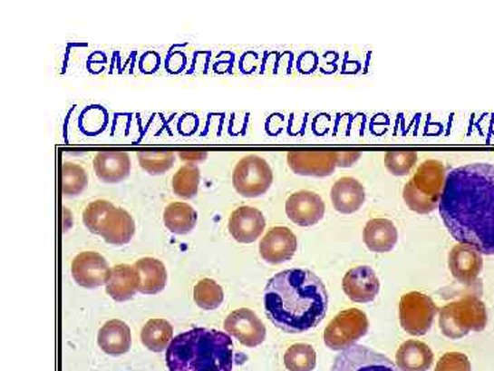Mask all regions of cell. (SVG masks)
I'll return each instance as SVG.
<instances>
[{
  "label": "cell",
  "instance_id": "obj_1",
  "mask_svg": "<svg viewBox=\"0 0 494 371\" xmlns=\"http://www.w3.org/2000/svg\"><path fill=\"white\" fill-rule=\"evenodd\" d=\"M440 215L459 244L494 255V165H463L447 175Z\"/></svg>",
  "mask_w": 494,
  "mask_h": 371
},
{
  "label": "cell",
  "instance_id": "obj_2",
  "mask_svg": "<svg viewBox=\"0 0 494 371\" xmlns=\"http://www.w3.org/2000/svg\"><path fill=\"white\" fill-rule=\"evenodd\" d=\"M266 317L290 335L309 332L324 319L328 295L322 279L309 269L291 268L269 279L264 292Z\"/></svg>",
  "mask_w": 494,
  "mask_h": 371
},
{
  "label": "cell",
  "instance_id": "obj_3",
  "mask_svg": "<svg viewBox=\"0 0 494 371\" xmlns=\"http://www.w3.org/2000/svg\"><path fill=\"white\" fill-rule=\"evenodd\" d=\"M167 366L170 371H232L231 336L205 327L181 333L168 347Z\"/></svg>",
  "mask_w": 494,
  "mask_h": 371
},
{
  "label": "cell",
  "instance_id": "obj_4",
  "mask_svg": "<svg viewBox=\"0 0 494 371\" xmlns=\"http://www.w3.org/2000/svg\"><path fill=\"white\" fill-rule=\"evenodd\" d=\"M447 173L442 162L426 160L419 165L413 178L405 184L402 199L413 212L427 215L440 207Z\"/></svg>",
  "mask_w": 494,
  "mask_h": 371
},
{
  "label": "cell",
  "instance_id": "obj_5",
  "mask_svg": "<svg viewBox=\"0 0 494 371\" xmlns=\"http://www.w3.org/2000/svg\"><path fill=\"white\" fill-rule=\"evenodd\" d=\"M82 223L91 233L103 237L108 244L125 245L135 236L132 216L105 200H96L82 212Z\"/></svg>",
  "mask_w": 494,
  "mask_h": 371
},
{
  "label": "cell",
  "instance_id": "obj_6",
  "mask_svg": "<svg viewBox=\"0 0 494 371\" xmlns=\"http://www.w3.org/2000/svg\"><path fill=\"white\" fill-rule=\"evenodd\" d=\"M488 325V311L479 298L467 296L443 306L440 311V329L445 337L459 340L471 332H482Z\"/></svg>",
  "mask_w": 494,
  "mask_h": 371
},
{
  "label": "cell",
  "instance_id": "obj_7",
  "mask_svg": "<svg viewBox=\"0 0 494 371\" xmlns=\"http://www.w3.org/2000/svg\"><path fill=\"white\" fill-rule=\"evenodd\" d=\"M272 183H274V172L263 157H243L232 173V184L235 190L246 199L264 196Z\"/></svg>",
  "mask_w": 494,
  "mask_h": 371
},
{
  "label": "cell",
  "instance_id": "obj_8",
  "mask_svg": "<svg viewBox=\"0 0 494 371\" xmlns=\"http://www.w3.org/2000/svg\"><path fill=\"white\" fill-rule=\"evenodd\" d=\"M368 327L367 315L362 309H344L325 327L324 344L333 351H346L367 335Z\"/></svg>",
  "mask_w": 494,
  "mask_h": 371
},
{
  "label": "cell",
  "instance_id": "obj_9",
  "mask_svg": "<svg viewBox=\"0 0 494 371\" xmlns=\"http://www.w3.org/2000/svg\"><path fill=\"white\" fill-rule=\"evenodd\" d=\"M438 308L430 296L410 292L400 300V323L412 336H423L431 329Z\"/></svg>",
  "mask_w": 494,
  "mask_h": 371
},
{
  "label": "cell",
  "instance_id": "obj_10",
  "mask_svg": "<svg viewBox=\"0 0 494 371\" xmlns=\"http://www.w3.org/2000/svg\"><path fill=\"white\" fill-rule=\"evenodd\" d=\"M287 164L296 175L325 178L333 175L338 167V151L317 149V151H288Z\"/></svg>",
  "mask_w": 494,
  "mask_h": 371
},
{
  "label": "cell",
  "instance_id": "obj_11",
  "mask_svg": "<svg viewBox=\"0 0 494 371\" xmlns=\"http://www.w3.org/2000/svg\"><path fill=\"white\" fill-rule=\"evenodd\" d=\"M331 371H402L383 354L364 346H354L335 357Z\"/></svg>",
  "mask_w": 494,
  "mask_h": 371
},
{
  "label": "cell",
  "instance_id": "obj_12",
  "mask_svg": "<svg viewBox=\"0 0 494 371\" xmlns=\"http://www.w3.org/2000/svg\"><path fill=\"white\" fill-rule=\"evenodd\" d=\"M224 329L231 337L249 348L261 346L266 341V329L260 317L252 309L239 308L232 311L224 320Z\"/></svg>",
  "mask_w": 494,
  "mask_h": 371
},
{
  "label": "cell",
  "instance_id": "obj_13",
  "mask_svg": "<svg viewBox=\"0 0 494 371\" xmlns=\"http://www.w3.org/2000/svg\"><path fill=\"white\" fill-rule=\"evenodd\" d=\"M72 277L80 287L87 289L109 284L111 269L102 255L96 252H82L72 263Z\"/></svg>",
  "mask_w": 494,
  "mask_h": 371
},
{
  "label": "cell",
  "instance_id": "obj_14",
  "mask_svg": "<svg viewBox=\"0 0 494 371\" xmlns=\"http://www.w3.org/2000/svg\"><path fill=\"white\" fill-rule=\"evenodd\" d=\"M324 201L314 191H295L286 201V213L296 226H315L324 218Z\"/></svg>",
  "mask_w": 494,
  "mask_h": 371
},
{
  "label": "cell",
  "instance_id": "obj_15",
  "mask_svg": "<svg viewBox=\"0 0 494 371\" xmlns=\"http://www.w3.org/2000/svg\"><path fill=\"white\" fill-rule=\"evenodd\" d=\"M342 289L354 303H371L378 296L381 282L371 267L359 266L344 274Z\"/></svg>",
  "mask_w": 494,
  "mask_h": 371
},
{
  "label": "cell",
  "instance_id": "obj_16",
  "mask_svg": "<svg viewBox=\"0 0 494 371\" xmlns=\"http://www.w3.org/2000/svg\"><path fill=\"white\" fill-rule=\"evenodd\" d=\"M266 226L263 212L250 205L235 210L228 221L229 233L240 244H253L257 241L263 236Z\"/></svg>",
  "mask_w": 494,
  "mask_h": 371
},
{
  "label": "cell",
  "instance_id": "obj_17",
  "mask_svg": "<svg viewBox=\"0 0 494 371\" xmlns=\"http://www.w3.org/2000/svg\"><path fill=\"white\" fill-rule=\"evenodd\" d=\"M298 248V239L287 227H274L260 242V255L269 264L291 260Z\"/></svg>",
  "mask_w": 494,
  "mask_h": 371
},
{
  "label": "cell",
  "instance_id": "obj_18",
  "mask_svg": "<svg viewBox=\"0 0 494 371\" xmlns=\"http://www.w3.org/2000/svg\"><path fill=\"white\" fill-rule=\"evenodd\" d=\"M482 253L469 244H458L450 253V269L460 284L477 281L482 269Z\"/></svg>",
  "mask_w": 494,
  "mask_h": 371
},
{
  "label": "cell",
  "instance_id": "obj_19",
  "mask_svg": "<svg viewBox=\"0 0 494 371\" xmlns=\"http://www.w3.org/2000/svg\"><path fill=\"white\" fill-rule=\"evenodd\" d=\"M331 201L336 212L352 215L364 205V186L349 176L338 179L331 189Z\"/></svg>",
  "mask_w": 494,
  "mask_h": 371
},
{
  "label": "cell",
  "instance_id": "obj_20",
  "mask_svg": "<svg viewBox=\"0 0 494 371\" xmlns=\"http://www.w3.org/2000/svg\"><path fill=\"white\" fill-rule=\"evenodd\" d=\"M93 170L105 183H120L130 175V154L120 151H99L93 159Z\"/></svg>",
  "mask_w": 494,
  "mask_h": 371
},
{
  "label": "cell",
  "instance_id": "obj_21",
  "mask_svg": "<svg viewBox=\"0 0 494 371\" xmlns=\"http://www.w3.org/2000/svg\"><path fill=\"white\" fill-rule=\"evenodd\" d=\"M363 239L371 252L386 253L397 245L399 231L389 219L376 218L365 224Z\"/></svg>",
  "mask_w": 494,
  "mask_h": 371
},
{
  "label": "cell",
  "instance_id": "obj_22",
  "mask_svg": "<svg viewBox=\"0 0 494 371\" xmlns=\"http://www.w3.org/2000/svg\"><path fill=\"white\" fill-rule=\"evenodd\" d=\"M133 268L138 274V290L141 295H157L167 287V268L159 259H140V260L136 261Z\"/></svg>",
  "mask_w": 494,
  "mask_h": 371
},
{
  "label": "cell",
  "instance_id": "obj_23",
  "mask_svg": "<svg viewBox=\"0 0 494 371\" xmlns=\"http://www.w3.org/2000/svg\"><path fill=\"white\" fill-rule=\"evenodd\" d=\"M98 346L105 354L120 356L131 348V329L120 319L109 320L98 333Z\"/></svg>",
  "mask_w": 494,
  "mask_h": 371
},
{
  "label": "cell",
  "instance_id": "obj_24",
  "mask_svg": "<svg viewBox=\"0 0 494 371\" xmlns=\"http://www.w3.org/2000/svg\"><path fill=\"white\" fill-rule=\"evenodd\" d=\"M434 354L429 346L418 340H408L400 346L395 363L402 371H429Z\"/></svg>",
  "mask_w": 494,
  "mask_h": 371
},
{
  "label": "cell",
  "instance_id": "obj_25",
  "mask_svg": "<svg viewBox=\"0 0 494 371\" xmlns=\"http://www.w3.org/2000/svg\"><path fill=\"white\" fill-rule=\"evenodd\" d=\"M139 287L138 274L128 264H117L111 268V277L106 285V292L113 300L128 301L135 298Z\"/></svg>",
  "mask_w": 494,
  "mask_h": 371
},
{
  "label": "cell",
  "instance_id": "obj_26",
  "mask_svg": "<svg viewBox=\"0 0 494 371\" xmlns=\"http://www.w3.org/2000/svg\"><path fill=\"white\" fill-rule=\"evenodd\" d=\"M198 215L187 202H172L164 210V223L170 233L184 236L191 233L197 224Z\"/></svg>",
  "mask_w": 494,
  "mask_h": 371
},
{
  "label": "cell",
  "instance_id": "obj_27",
  "mask_svg": "<svg viewBox=\"0 0 494 371\" xmlns=\"http://www.w3.org/2000/svg\"><path fill=\"white\" fill-rule=\"evenodd\" d=\"M140 338L147 349L165 351L173 340L172 325L165 319H150L141 329Z\"/></svg>",
  "mask_w": 494,
  "mask_h": 371
},
{
  "label": "cell",
  "instance_id": "obj_28",
  "mask_svg": "<svg viewBox=\"0 0 494 371\" xmlns=\"http://www.w3.org/2000/svg\"><path fill=\"white\" fill-rule=\"evenodd\" d=\"M199 183H201V172L198 165L184 164L179 168L178 172L173 176L172 186L176 196L181 199H192L199 190Z\"/></svg>",
  "mask_w": 494,
  "mask_h": 371
},
{
  "label": "cell",
  "instance_id": "obj_29",
  "mask_svg": "<svg viewBox=\"0 0 494 371\" xmlns=\"http://www.w3.org/2000/svg\"><path fill=\"white\" fill-rule=\"evenodd\" d=\"M140 167L150 175H162L170 171L175 162V153L168 149H151L138 151Z\"/></svg>",
  "mask_w": 494,
  "mask_h": 371
},
{
  "label": "cell",
  "instance_id": "obj_30",
  "mask_svg": "<svg viewBox=\"0 0 494 371\" xmlns=\"http://www.w3.org/2000/svg\"><path fill=\"white\" fill-rule=\"evenodd\" d=\"M285 366L288 371H314L316 367V352L309 344H294L285 354Z\"/></svg>",
  "mask_w": 494,
  "mask_h": 371
},
{
  "label": "cell",
  "instance_id": "obj_31",
  "mask_svg": "<svg viewBox=\"0 0 494 371\" xmlns=\"http://www.w3.org/2000/svg\"><path fill=\"white\" fill-rule=\"evenodd\" d=\"M61 183L65 197H76L87 188L88 176L82 165L74 162H63L61 167Z\"/></svg>",
  "mask_w": 494,
  "mask_h": 371
},
{
  "label": "cell",
  "instance_id": "obj_32",
  "mask_svg": "<svg viewBox=\"0 0 494 371\" xmlns=\"http://www.w3.org/2000/svg\"><path fill=\"white\" fill-rule=\"evenodd\" d=\"M224 300L223 288L218 282L205 278L198 282L194 288V301L202 309H216L221 306Z\"/></svg>",
  "mask_w": 494,
  "mask_h": 371
},
{
  "label": "cell",
  "instance_id": "obj_33",
  "mask_svg": "<svg viewBox=\"0 0 494 371\" xmlns=\"http://www.w3.org/2000/svg\"><path fill=\"white\" fill-rule=\"evenodd\" d=\"M418 161V153L411 149H394L384 156V167L392 175L405 176L411 172Z\"/></svg>",
  "mask_w": 494,
  "mask_h": 371
},
{
  "label": "cell",
  "instance_id": "obj_34",
  "mask_svg": "<svg viewBox=\"0 0 494 371\" xmlns=\"http://www.w3.org/2000/svg\"><path fill=\"white\" fill-rule=\"evenodd\" d=\"M435 371H471V363L460 352H448L438 360Z\"/></svg>",
  "mask_w": 494,
  "mask_h": 371
},
{
  "label": "cell",
  "instance_id": "obj_35",
  "mask_svg": "<svg viewBox=\"0 0 494 371\" xmlns=\"http://www.w3.org/2000/svg\"><path fill=\"white\" fill-rule=\"evenodd\" d=\"M362 156V151L354 149H342L338 151V167H352Z\"/></svg>",
  "mask_w": 494,
  "mask_h": 371
},
{
  "label": "cell",
  "instance_id": "obj_36",
  "mask_svg": "<svg viewBox=\"0 0 494 371\" xmlns=\"http://www.w3.org/2000/svg\"><path fill=\"white\" fill-rule=\"evenodd\" d=\"M180 157L187 161H191L194 164L195 161L207 159V153L205 151H180Z\"/></svg>",
  "mask_w": 494,
  "mask_h": 371
}]
</instances>
